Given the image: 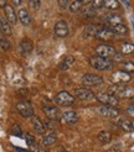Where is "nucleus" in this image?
Returning <instances> with one entry per match:
<instances>
[{
  "instance_id": "nucleus-39",
  "label": "nucleus",
  "mask_w": 134,
  "mask_h": 152,
  "mask_svg": "<svg viewBox=\"0 0 134 152\" xmlns=\"http://www.w3.org/2000/svg\"><path fill=\"white\" fill-rule=\"evenodd\" d=\"M11 1H13L14 5H16V6H20L22 4V0H11Z\"/></svg>"
},
{
  "instance_id": "nucleus-14",
  "label": "nucleus",
  "mask_w": 134,
  "mask_h": 152,
  "mask_svg": "<svg viewBox=\"0 0 134 152\" xmlns=\"http://www.w3.org/2000/svg\"><path fill=\"white\" fill-rule=\"evenodd\" d=\"M42 110L45 113V115H46V118L51 121H57V120H60V118H61V111L58 110L57 106L47 105V106H43Z\"/></svg>"
},
{
  "instance_id": "nucleus-24",
  "label": "nucleus",
  "mask_w": 134,
  "mask_h": 152,
  "mask_svg": "<svg viewBox=\"0 0 134 152\" xmlns=\"http://www.w3.org/2000/svg\"><path fill=\"white\" fill-rule=\"evenodd\" d=\"M112 134L109 131H106V130H103V131H99L98 135H97V141H98L101 145H107V143H109L112 141Z\"/></svg>"
},
{
  "instance_id": "nucleus-12",
  "label": "nucleus",
  "mask_w": 134,
  "mask_h": 152,
  "mask_svg": "<svg viewBox=\"0 0 134 152\" xmlns=\"http://www.w3.org/2000/svg\"><path fill=\"white\" fill-rule=\"evenodd\" d=\"M73 93H74L73 94L74 98H77V99H80V100H91V99H93L94 95H96L92 90L89 88H87V87L76 88Z\"/></svg>"
},
{
  "instance_id": "nucleus-19",
  "label": "nucleus",
  "mask_w": 134,
  "mask_h": 152,
  "mask_svg": "<svg viewBox=\"0 0 134 152\" xmlns=\"http://www.w3.org/2000/svg\"><path fill=\"white\" fill-rule=\"evenodd\" d=\"M73 64H74V57L71 55H67L61 59V62L58 63V69L60 71H68Z\"/></svg>"
},
{
  "instance_id": "nucleus-9",
  "label": "nucleus",
  "mask_w": 134,
  "mask_h": 152,
  "mask_svg": "<svg viewBox=\"0 0 134 152\" xmlns=\"http://www.w3.org/2000/svg\"><path fill=\"white\" fill-rule=\"evenodd\" d=\"M110 79L113 82V84H118V86H125L127 83H129L132 80V74L127 73L122 69H118L116 72L112 73Z\"/></svg>"
},
{
  "instance_id": "nucleus-34",
  "label": "nucleus",
  "mask_w": 134,
  "mask_h": 152,
  "mask_svg": "<svg viewBox=\"0 0 134 152\" xmlns=\"http://www.w3.org/2000/svg\"><path fill=\"white\" fill-rule=\"evenodd\" d=\"M11 132L14 135H16V136H22V132H24V131L21 130V126L19 124H14L11 126Z\"/></svg>"
},
{
  "instance_id": "nucleus-4",
  "label": "nucleus",
  "mask_w": 134,
  "mask_h": 152,
  "mask_svg": "<svg viewBox=\"0 0 134 152\" xmlns=\"http://www.w3.org/2000/svg\"><path fill=\"white\" fill-rule=\"evenodd\" d=\"M94 99L101 103L102 105H108V106H114V108H117L118 104H119V99L113 95V94H110L108 92H99V93H97L94 95Z\"/></svg>"
},
{
  "instance_id": "nucleus-2",
  "label": "nucleus",
  "mask_w": 134,
  "mask_h": 152,
  "mask_svg": "<svg viewBox=\"0 0 134 152\" xmlns=\"http://www.w3.org/2000/svg\"><path fill=\"white\" fill-rule=\"evenodd\" d=\"M110 94L116 95L117 98H123V99H133L134 98V87L132 86H118V84H112L109 87Z\"/></svg>"
},
{
  "instance_id": "nucleus-10",
  "label": "nucleus",
  "mask_w": 134,
  "mask_h": 152,
  "mask_svg": "<svg viewBox=\"0 0 134 152\" xmlns=\"http://www.w3.org/2000/svg\"><path fill=\"white\" fill-rule=\"evenodd\" d=\"M96 113L98 115L103 118H108V119H114L119 116V109L114 108V106H108V105H101L98 108H96Z\"/></svg>"
},
{
  "instance_id": "nucleus-1",
  "label": "nucleus",
  "mask_w": 134,
  "mask_h": 152,
  "mask_svg": "<svg viewBox=\"0 0 134 152\" xmlns=\"http://www.w3.org/2000/svg\"><path fill=\"white\" fill-rule=\"evenodd\" d=\"M88 64L91 66L93 69L96 71H99V72H107V71H110L113 68L114 63L113 61L109 59V58H104V57H101V56H97V55H93L89 57L88 59Z\"/></svg>"
},
{
  "instance_id": "nucleus-17",
  "label": "nucleus",
  "mask_w": 134,
  "mask_h": 152,
  "mask_svg": "<svg viewBox=\"0 0 134 152\" xmlns=\"http://www.w3.org/2000/svg\"><path fill=\"white\" fill-rule=\"evenodd\" d=\"M31 126H32L34 131L36 134H39V135L46 134V129H45V126H43V121L39 116L35 115V116L31 118Z\"/></svg>"
},
{
  "instance_id": "nucleus-22",
  "label": "nucleus",
  "mask_w": 134,
  "mask_h": 152,
  "mask_svg": "<svg viewBox=\"0 0 134 152\" xmlns=\"http://www.w3.org/2000/svg\"><path fill=\"white\" fill-rule=\"evenodd\" d=\"M18 19H19V21L24 26H29L30 24H31V18H30V14H29V11L26 9H24V7H21V9L18 11Z\"/></svg>"
},
{
  "instance_id": "nucleus-27",
  "label": "nucleus",
  "mask_w": 134,
  "mask_h": 152,
  "mask_svg": "<svg viewBox=\"0 0 134 152\" xmlns=\"http://www.w3.org/2000/svg\"><path fill=\"white\" fill-rule=\"evenodd\" d=\"M83 3H82V0H73V1L68 5V10L72 12V14H77L80 12L82 9H83Z\"/></svg>"
},
{
  "instance_id": "nucleus-15",
  "label": "nucleus",
  "mask_w": 134,
  "mask_h": 152,
  "mask_svg": "<svg viewBox=\"0 0 134 152\" xmlns=\"http://www.w3.org/2000/svg\"><path fill=\"white\" fill-rule=\"evenodd\" d=\"M4 12H5V19L7 20V22H9L11 26L16 25V22H18V14H16V11H15L14 6L10 5V4H7L4 7Z\"/></svg>"
},
{
  "instance_id": "nucleus-13",
  "label": "nucleus",
  "mask_w": 134,
  "mask_h": 152,
  "mask_svg": "<svg viewBox=\"0 0 134 152\" xmlns=\"http://www.w3.org/2000/svg\"><path fill=\"white\" fill-rule=\"evenodd\" d=\"M60 121H61L62 124H66V125H74L78 121V114L73 110L65 111L61 114Z\"/></svg>"
},
{
  "instance_id": "nucleus-20",
  "label": "nucleus",
  "mask_w": 134,
  "mask_h": 152,
  "mask_svg": "<svg viewBox=\"0 0 134 152\" xmlns=\"http://www.w3.org/2000/svg\"><path fill=\"white\" fill-rule=\"evenodd\" d=\"M119 52L123 56H129L134 53V43L130 41H123L119 45Z\"/></svg>"
},
{
  "instance_id": "nucleus-32",
  "label": "nucleus",
  "mask_w": 134,
  "mask_h": 152,
  "mask_svg": "<svg viewBox=\"0 0 134 152\" xmlns=\"http://www.w3.org/2000/svg\"><path fill=\"white\" fill-rule=\"evenodd\" d=\"M0 48H1L3 51H5V52L11 48V45L5 36H0Z\"/></svg>"
},
{
  "instance_id": "nucleus-8",
  "label": "nucleus",
  "mask_w": 134,
  "mask_h": 152,
  "mask_svg": "<svg viewBox=\"0 0 134 152\" xmlns=\"http://www.w3.org/2000/svg\"><path fill=\"white\" fill-rule=\"evenodd\" d=\"M94 37L101 42H109L116 37V34L112 31V28L107 25H102L97 28V32Z\"/></svg>"
},
{
  "instance_id": "nucleus-18",
  "label": "nucleus",
  "mask_w": 134,
  "mask_h": 152,
  "mask_svg": "<svg viewBox=\"0 0 134 152\" xmlns=\"http://www.w3.org/2000/svg\"><path fill=\"white\" fill-rule=\"evenodd\" d=\"M104 21L107 26H114L118 24H123V18L118 14H106L104 15Z\"/></svg>"
},
{
  "instance_id": "nucleus-35",
  "label": "nucleus",
  "mask_w": 134,
  "mask_h": 152,
  "mask_svg": "<svg viewBox=\"0 0 134 152\" xmlns=\"http://www.w3.org/2000/svg\"><path fill=\"white\" fill-rule=\"evenodd\" d=\"M92 6L94 9H102L104 7V0H92Z\"/></svg>"
},
{
  "instance_id": "nucleus-3",
  "label": "nucleus",
  "mask_w": 134,
  "mask_h": 152,
  "mask_svg": "<svg viewBox=\"0 0 134 152\" xmlns=\"http://www.w3.org/2000/svg\"><path fill=\"white\" fill-rule=\"evenodd\" d=\"M94 52L97 56H101L104 58H109V59H113L117 55V50L114 46L108 43H99L94 47Z\"/></svg>"
},
{
  "instance_id": "nucleus-23",
  "label": "nucleus",
  "mask_w": 134,
  "mask_h": 152,
  "mask_svg": "<svg viewBox=\"0 0 134 152\" xmlns=\"http://www.w3.org/2000/svg\"><path fill=\"white\" fill-rule=\"evenodd\" d=\"M118 126L122 129L124 132H133L134 131V125L130 120L125 119V118H121L118 120Z\"/></svg>"
},
{
  "instance_id": "nucleus-41",
  "label": "nucleus",
  "mask_w": 134,
  "mask_h": 152,
  "mask_svg": "<svg viewBox=\"0 0 134 152\" xmlns=\"http://www.w3.org/2000/svg\"><path fill=\"white\" fill-rule=\"evenodd\" d=\"M82 3L83 4H89V3H92V0H82Z\"/></svg>"
},
{
  "instance_id": "nucleus-5",
  "label": "nucleus",
  "mask_w": 134,
  "mask_h": 152,
  "mask_svg": "<svg viewBox=\"0 0 134 152\" xmlns=\"http://www.w3.org/2000/svg\"><path fill=\"white\" fill-rule=\"evenodd\" d=\"M81 83L87 88L91 87H98L104 83V78L99 74H93V73H86L82 75Z\"/></svg>"
},
{
  "instance_id": "nucleus-7",
  "label": "nucleus",
  "mask_w": 134,
  "mask_h": 152,
  "mask_svg": "<svg viewBox=\"0 0 134 152\" xmlns=\"http://www.w3.org/2000/svg\"><path fill=\"white\" fill-rule=\"evenodd\" d=\"M15 108H16V110H18V113L20 114V115L22 118H25V119L35 116L34 108H32L31 103H30L29 100H20V102H18L16 105H15Z\"/></svg>"
},
{
  "instance_id": "nucleus-25",
  "label": "nucleus",
  "mask_w": 134,
  "mask_h": 152,
  "mask_svg": "<svg viewBox=\"0 0 134 152\" xmlns=\"http://www.w3.org/2000/svg\"><path fill=\"white\" fill-rule=\"evenodd\" d=\"M0 31L4 36H11L13 35V28L11 25L7 22L6 19L4 18H0Z\"/></svg>"
},
{
  "instance_id": "nucleus-26",
  "label": "nucleus",
  "mask_w": 134,
  "mask_h": 152,
  "mask_svg": "<svg viewBox=\"0 0 134 152\" xmlns=\"http://www.w3.org/2000/svg\"><path fill=\"white\" fill-rule=\"evenodd\" d=\"M110 28H112V31L118 36H127L129 34V28L127 27L124 24H118V25H114V26H110Z\"/></svg>"
},
{
  "instance_id": "nucleus-36",
  "label": "nucleus",
  "mask_w": 134,
  "mask_h": 152,
  "mask_svg": "<svg viewBox=\"0 0 134 152\" xmlns=\"http://www.w3.org/2000/svg\"><path fill=\"white\" fill-rule=\"evenodd\" d=\"M70 0H57V3H58V6H60V9L61 10H65L67 9V6L70 5Z\"/></svg>"
},
{
  "instance_id": "nucleus-37",
  "label": "nucleus",
  "mask_w": 134,
  "mask_h": 152,
  "mask_svg": "<svg viewBox=\"0 0 134 152\" xmlns=\"http://www.w3.org/2000/svg\"><path fill=\"white\" fill-rule=\"evenodd\" d=\"M30 5L32 6L34 10H37L40 7V0H30Z\"/></svg>"
},
{
  "instance_id": "nucleus-16",
  "label": "nucleus",
  "mask_w": 134,
  "mask_h": 152,
  "mask_svg": "<svg viewBox=\"0 0 134 152\" xmlns=\"http://www.w3.org/2000/svg\"><path fill=\"white\" fill-rule=\"evenodd\" d=\"M19 50H20V53L22 56H27L30 55V53L32 52L34 50V43L32 41L27 39V37H25V39H22L20 41V45H19Z\"/></svg>"
},
{
  "instance_id": "nucleus-29",
  "label": "nucleus",
  "mask_w": 134,
  "mask_h": 152,
  "mask_svg": "<svg viewBox=\"0 0 134 152\" xmlns=\"http://www.w3.org/2000/svg\"><path fill=\"white\" fill-rule=\"evenodd\" d=\"M121 69L127 72V73H134V62L133 61H124V62H122V66H121Z\"/></svg>"
},
{
  "instance_id": "nucleus-30",
  "label": "nucleus",
  "mask_w": 134,
  "mask_h": 152,
  "mask_svg": "<svg viewBox=\"0 0 134 152\" xmlns=\"http://www.w3.org/2000/svg\"><path fill=\"white\" fill-rule=\"evenodd\" d=\"M97 28H98V27L92 25V24L87 25L86 28H85V31H83V36L85 37H94V35L97 32Z\"/></svg>"
},
{
  "instance_id": "nucleus-38",
  "label": "nucleus",
  "mask_w": 134,
  "mask_h": 152,
  "mask_svg": "<svg viewBox=\"0 0 134 152\" xmlns=\"http://www.w3.org/2000/svg\"><path fill=\"white\" fill-rule=\"evenodd\" d=\"M125 113L128 114L129 116H134V104H130L128 108L125 109Z\"/></svg>"
},
{
  "instance_id": "nucleus-11",
  "label": "nucleus",
  "mask_w": 134,
  "mask_h": 152,
  "mask_svg": "<svg viewBox=\"0 0 134 152\" xmlns=\"http://www.w3.org/2000/svg\"><path fill=\"white\" fill-rule=\"evenodd\" d=\"M54 32L56 37H60V39H65L70 35V27L67 21L65 20H57L55 22V26H54Z\"/></svg>"
},
{
  "instance_id": "nucleus-31",
  "label": "nucleus",
  "mask_w": 134,
  "mask_h": 152,
  "mask_svg": "<svg viewBox=\"0 0 134 152\" xmlns=\"http://www.w3.org/2000/svg\"><path fill=\"white\" fill-rule=\"evenodd\" d=\"M104 7L108 10H117L119 7V0H104Z\"/></svg>"
},
{
  "instance_id": "nucleus-21",
  "label": "nucleus",
  "mask_w": 134,
  "mask_h": 152,
  "mask_svg": "<svg viewBox=\"0 0 134 152\" xmlns=\"http://www.w3.org/2000/svg\"><path fill=\"white\" fill-rule=\"evenodd\" d=\"M57 141V134L51 130V131H47L46 134L42 135V145L43 146H51Z\"/></svg>"
},
{
  "instance_id": "nucleus-40",
  "label": "nucleus",
  "mask_w": 134,
  "mask_h": 152,
  "mask_svg": "<svg viewBox=\"0 0 134 152\" xmlns=\"http://www.w3.org/2000/svg\"><path fill=\"white\" fill-rule=\"evenodd\" d=\"M6 5H7V0H0V7H3L4 9Z\"/></svg>"
},
{
  "instance_id": "nucleus-42",
  "label": "nucleus",
  "mask_w": 134,
  "mask_h": 152,
  "mask_svg": "<svg viewBox=\"0 0 134 152\" xmlns=\"http://www.w3.org/2000/svg\"><path fill=\"white\" fill-rule=\"evenodd\" d=\"M122 1L124 3V5H125V6H129V4H128V0H122Z\"/></svg>"
},
{
  "instance_id": "nucleus-43",
  "label": "nucleus",
  "mask_w": 134,
  "mask_h": 152,
  "mask_svg": "<svg viewBox=\"0 0 134 152\" xmlns=\"http://www.w3.org/2000/svg\"><path fill=\"white\" fill-rule=\"evenodd\" d=\"M61 152H68V151H66V150H63V151H61Z\"/></svg>"
},
{
  "instance_id": "nucleus-28",
  "label": "nucleus",
  "mask_w": 134,
  "mask_h": 152,
  "mask_svg": "<svg viewBox=\"0 0 134 152\" xmlns=\"http://www.w3.org/2000/svg\"><path fill=\"white\" fill-rule=\"evenodd\" d=\"M82 12H83V16L87 18V19H92L96 16V9L92 6V5H86L83 9H82Z\"/></svg>"
},
{
  "instance_id": "nucleus-6",
  "label": "nucleus",
  "mask_w": 134,
  "mask_h": 152,
  "mask_svg": "<svg viewBox=\"0 0 134 152\" xmlns=\"http://www.w3.org/2000/svg\"><path fill=\"white\" fill-rule=\"evenodd\" d=\"M55 103L58 106H71L76 103V98L67 90H61L55 96Z\"/></svg>"
},
{
  "instance_id": "nucleus-33",
  "label": "nucleus",
  "mask_w": 134,
  "mask_h": 152,
  "mask_svg": "<svg viewBox=\"0 0 134 152\" xmlns=\"http://www.w3.org/2000/svg\"><path fill=\"white\" fill-rule=\"evenodd\" d=\"M25 141H26V143H27V146H29V147H32V146H35V145H36L35 136H34V135H31V134H29V132H26V134H25Z\"/></svg>"
}]
</instances>
